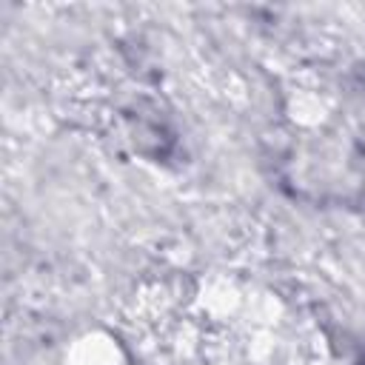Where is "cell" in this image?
<instances>
[{
  "label": "cell",
  "mask_w": 365,
  "mask_h": 365,
  "mask_svg": "<svg viewBox=\"0 0 365 365\" xmlns=\"http://www.w3.org/2000/svg\"><path fill=\"white\" fill-rule=\"evenodd\" d=\"M148 319L168 365H328L314 317L248 274L211 271L163 288Z\"/></svg>",
  "instance_id": "1"
}]
</instances>
